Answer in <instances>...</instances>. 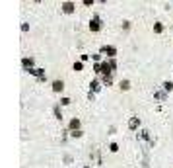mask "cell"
<instances>
[{
    "mask_svg": "<svg viewBox=\"0 0 173 168\" xmlns=\"http://www.w3.org/2000/svg\"><path fill=\"white\" fill-rule=\"evenodd\" d=\"M109 151H111V153H117V151H119V145H117V143H111V145H109Z\"/></svg>",
    "mask_w": 173,
    "mask_h": 168,
    "instance_id": "obj_15",
    "label": "cell"
},
{
    "mask_svg": "<svg viewBox=\"0 0 173 168\" xmlns=\"http://www.w3.org/2000/svg\"><path fill=\"white\" fill-rule=\"evenodd\" d=\"M60 8H62L64 14H72V12H74V2H62Z\"/></svg>",
    "mask_w": 173,
    "mask_h": 168,
    "instance_id": "obj_6",
    "label": "cell"
},
{
    "mask_svg": "<svg viewBox=\"0 0 173 168\" xmlns=\"http://www.w3.org/2000/svg\"><path fill=\"white\" fill-rule=\"evenodd\" d=\"M64 162H66V164H70V162H72V157H70V155H66V157H64Z\"/></svg>",
    "mask_w": 173,
    "mask_h": 168,
    "instance_id": "obj_22",
    "label": "cell"
},
{
    "mask_svg": "<svg viewBox=\"0 0 173 168\" xmlns=\"http://www.w3.org/2000/svg\"><path fill=\"white\" fill-rule=\"evenodd\" d=\"M109 65H111V68H117V61L115 59H109Z\"/></svg>",
    "mask_w": 173,
    "mask_h": 168,
    "instance_id": "obj_21",
    "label": "cell"
},
{
    "mask_svg": "<svg viewBox=\"0 0 173 168\" xmlns=\"http://www.w3.org/2000/svg\"><path fill=\"white\" fill-rule=\"evenodd\" d=\"M53 112H54V117H56L58 121H62V112H60V106H54Z\"/></svg>",
    "mask_w": 173,
    "mask_h": 168,
    "instance_id": "obj_11",
    "label": "cell"
},
{
    "mask_svg": "<svg viewBox=\"0 0 173 168\" xmlns=\"http://www.w3.org/2000/svg\"><path fill=\"white\" fill-rule=\"evenodd\" d=\"M101 29V18H99L97 14L89 20V31H99Z\"/></svg>",
    "mask_w": 173,
    "mask_h": 168,
    "instance_id": "obj_1",
    "label": "cell"
},
{
    "mask_svg": "<svg viewBox=\"0 0 173 168\" xmlns=\"http://www.w3.org/2000/svg\"><path fill=\"white\" fill-rule=\"evenodd\" d=\"M22 65H23V68L29 72L33 68V65H35V59H33V57H25V59H22Z\"/></svg>",
    "mask_w": 173,
    "mask_h": 168,
    "instance_id": "obj_3",
    "label": "cell"
},
{
    "mask_svg": "<svg viewBox=\"0 0 173 168\" xmlns=\"http://www.w3.org/2000/svg\"><path fill=\"white\" fill-rule=\"evenodd\" d=\"M138 125H140V117L132 115V117L129 119V129H132V131H134V129H138Z\"/></svg>",
    "mask_w": 173,
    "mask_h": 168,
    "instance_id": "obj_5",
    "label": "cell"
},
{
    "mask_svg": "<svg viewBox=\"0 0 173 168\" xmlns=\"http://www.w3.org/2000/svg\"><path fill=\"white\" fill-rule=\"evenodd\" d=\"M82 131H72V133H70V137H74V139H80V137H82Z\"/></svg>",
    "mask_w": 173,
    "mask_h": 168,
    "instance_id": "obj_17",
    "label": "cell"
},
{
    "mask_svg": "<svg viewBox=\"0 0 173 168\" xmlns=\"http://www.w3.org/2000/svg\"><path fill=\"white\" fill-rule=\"evenodd\" d=\"M82 68H84V63H82V61L74 63V70H82Z\"/></svg>",
    "mask_w": 173,
    "mask_h": 168,
    "instance_id": "obj_16",
    "label": "cell"
},
{
    "mask_svg": "<svg viewBox=\"0 0 173 168\" xmlns=\"http://www.w3.org/2000/svg\"><path fill=\"white\" fill-rule=\"evenodd\" d=\"M64 90V82L62 80H54L53 82V92H62Z\"/></svg>",
    "mask_w": 173,
    "mask_h": 168,
    "instance_id": "obj_8",
    "label": "cell"
},
{
    "mask_svg": "<svg viewBox=\"0 0 173 168\" xmlns=\"http://www.w3.org/2000/svg\"><path fill=\"white\" fill-rule=\"evenodd\" d=\"M29 74L37 76L39 82H43V80H45V70H43V68H31V70H29Z\"/></svg>",
    "mask_w": 173,
    "mask_h": 168,
    "instance_id": "obj_4",
    "label": "cell"
},
{
    "mask_svg": "<svg viewBox=\"0 0 173 168\" xmlns=\"http://www.w3.org/2000/svg\"><path fill=\"white\" fill-rule=\"evenodd\" d=\"M154 98H156V100H160V102H163L165 98H167V92H163V90H158V92H154Z\"/></svg>",
    "mask_w": 173,
    "mask_h": 168,
    "instance_id": "obj_10",
    "label": "cell"
},
{
    "mask_svg": "<svg viewBox=\"0 0 173 168\" xmlns=\"http://www.w3.org/2000/svg\"><path fill=\"white\" fill-rule=\"evenodd\" d=\"M91 59H93V61H97V63H99V61H101V53H95V55H91Z\"/></svg>",
    "mask_w": 173,
    "mask_h": 168,
    "instance_id": "obj_19",
    "label": "cell"
},
{
    "mask_svg": "<svg viewBox=\"0 0 173 168\" xmlns=\"http://www.w3.org/2000/svg\"><path fill=\"white\" fill-rule=\"evenodd\" d=\"M129 88H130V82H129V80H121V90H125V92H127Z\"/></svg>",
    "mask_w": 173,
    "mask_h": 168,
    "instance_id": "obj_13",
    "label": "cell"
},
{
    "mask_svg": "<svg viewBox=\"0 0 173 168\" xmlns=\"http://www.w3.org/2000/svg\"><path fill=\"white\" fill-rule=\"evenodd\" d=\"M99 53H101V55H103V53H105V55H107L109 59H115V55H117V49H115V47H113V45H103V47H101V51H99Z\"/></svg>",
    "mask_w": 173,
    "mask_h": 168,
    "instance_id": "obj_2",
    "label": "cell"
},
{
    "mask_svg": "<svg viewBox=\"0 0 173 168\" xmlns=\"http://www.w3.org/2000/svg\"><path fill=\"white\" fill-rule=\"evenodd\" d=\"M154 31H156V33H162V31H163V25H162L160 22H158V23H154Z\"/></svg>",
    "mask_w": 173,
    "mask_h": 168,
    "instance_id": "obj_14",
    "label": "cell"
},
{
    "mask_svg": "<svg viewBox=\"0 0 173 168\" xmlns=\"http://www.w3.org/2000/svg\"><path fill=\"white\" fill-rule=\"evenodd\" d=\"M162 86H163V92H171V90H173V82H169V80H165V82H163Z\"/></svg>",
    "mask_w": 173,
    "mask_h": 168,
    "instance_id": "obj_12",
    "label": "cell"
},
{
    "mask_svg": "<svg viewBox=\"0 0 173 168\" xmlns=\"http://www.w3.org/2000/svg\"><path fill=\"white\" fill-rule=\"evenodd\" d=\"M99 90H101L99 80H91V82H89V92H93V94H95V92H99Z\"/></svg>",
    "mask_w": 173,
    "mask_h": 168,
    "instance_id": "obj_9",
    "label": "cell"
},
{
    "mask_svg": "<svg viewBox=\"0 0 173 168\" xmlns=\"http://www.w3.org/2000/svg\"><path fill=\"white\" fill-rule=\"evenodd\" d=\"M68 129H70V131H80V119H78V117L70 119V123H68Z\"/></svg>",
    "mask_w": 173,
    "mask_h": 168,
    "instance_id": "obj_7",
    "label": "cell"
},
{
    "mask_svg": "<svg viewBox=\"0 0 173 168\" xmlns=\"http://www.w3.org/2000/svg\"><path fill=\"white\" fill-rule=\"evenodd\" d=\"M84 168H89V166H84Z\"/></svg>",
    "mask_w": 173,
    "mask_h": 168,
    "instance_id": "obj_23",
    "label": "cell"
},
{
    "mask_svg": "<svg viewBox=\"0 0 173 168\" xmlns=\"http://www.w3.org/2000/svg\"><path fill=\"white\" fill-rule=\"evenodd\" d=\"M70 102H72V100H70V98H62V100H60V104H62V106H68Z\"/></svg>",
    "mask_w": 173,
    "mask_h": 168,
    "instance_id": "obj_20",
    "label": "cell"
},
{
    "mask_svg": "<svg viewBox=\"0 0 173 168\" xmlns=\"http://www.w3.org/2000/svg\"><path fill=\"white\" fill-rule=\"evenodd\" d=\"M101 78H103V82H105V84H111V82H113V78H111V76H101Z\"/></svg>",
    "mask_w": 173,
    "mask_h": 168,
    "instance_id": "obj_18",
    "label": "cell"
}]
</instances>
